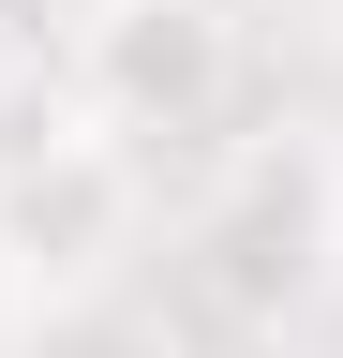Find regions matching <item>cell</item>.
Masks as SVG:
<instances>
[{"label": "cell", "instance_id": "6da1fadb", "mask_svg": "<svg viewBox=\"0 0 343 358\" xmlns=\"http://www.w3.org/2000/svg\"><path fill=\"white\" fill-rule=\"evenodd\" d=\"M119 239H135V164H119V134L90 120H45L0 150V268H15L30 299H90Z\"/></svg>", "mask_w": 343, "mask_h": 358}, {"label": "cell", "instance_id": "7a4b0ae2", "mask_svg": "<svg viewBox=\"0 0 343 358\" xmlns=\"http://www.w3.org/2000/svg\"><path fill=\"white\" fill-rule=\"evenodd\" d=\"M239 105V30L209 0H105L90 15V134H209Z\"/></svg>", "mask_w": 343, "mask_h": 358}, {"label": "cell", "instance_id": "3957f363", "mask_svg": "<svg viewBox=\"0 0 343 358\" xmlns=\"http://www.w3.org/2000/svg\"><path fill=\"white\" fill-rule=\"evenodd\" d=\"M314 268H328V164H314V150L239 164V194L194 224V284L239 299V313H284Z\"/></svg>", "mask_w": 343, "mask_h": 358}, {"label": "cell", "instance_id": "277c9868", "mask_svg": "<svg viewBox=\"0 0 343 358\" xmlns=\"http://www.w3.org/2000/svg\"><path fill=\"white\" fill-rule=\"evenodd\" d=\"M15 358H180V343H164V313H135L119 284H90V299H30Z\"/></svg>", "mask_w": 343, "mask_h": 358}, {"label": "cell", "instance_id": "5b68a950", "mask_svg": "<svg viewBox=\"0 0 343 358\" xmlns=\"http://www.w3.org/2000/svg\"><path fill=\"white\" fill-rule=\"evenodd\" d=\"M0 120H15V30H0Z\"/></svg>", "mask_w": 343, "mask_h": 358}]
</instances>
